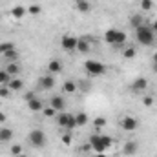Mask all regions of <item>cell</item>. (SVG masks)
I'll return each instance as SVG.
<instances>
[{"mask_svg": "<svg viewBox=\"0 0 157 157\" xmlns=\"http://www.w3.org/2000/svg\"><path fill=\"white\" fill-rule=\"evenodd\" d=\"M18 157H28V155H24V154H20V155H18Z\"/></svg>", "mask_w": 157, "mask_h": 157, "instance_id": "obj_41", "label": "cell"}, {"mask_svg": "<svg viewBox=\"0 0 157 157\" xmlns=\"http://www.w3.org/2000/svg\"><path fill=\"white\" fill-rule=\"evenodd\" d=\"M93 126H95V128H102V126H106V119L104 117H95L93 119Z\"/></svg>", "mask_w": 157, "mask_h": 157, "instance_id": "obj_28", "label": "cell"}, {"mask_svg": "<svg viewBox=\"0 0 157 157\" xmlns=\"http://www.w3.org/2000/svg\"><path fill=\"white\" fill-rule=\"evenodd\" d=\"M62 143H64L66 146H70V144H71V133H64V135H62Z\"/></svg>", "mask_w": 157, "mask_h": 157, "instance_id": "obj_34", "label": "cell"}, {"mask_svg": "<svg viewBox=\"0 0 157 157\" xmlns=\"http://www.w3.org/2000/svg\"><path fill=\"white\" fill-rule=\"evenodd\" d=\"M91 49V46H90V40L86 39H78V42H77V51H80V53H88Z\"/></svg>", "mask_w": 157, "mask_h": 157, "instance_id": "obj_19", "label": "cell"}, {"mask_svg": "<svg viewBox=\"0 0 157 157\" xmlns=\"http://www.w3.org/2000/svg\"><path fill=\"white\" fill-rule=\"evenodd\" d=\"M77 42H78L77 37H73V35H64V37L60 39V46H62V49H66V51H75V49H77Z\"/></svg>", "mask_w": 157, "mask_h": 157, "instance_id": "obj_8", "label": "cell"}, {"mask_svg": "<svg viewBox=\"0 0 157 157\" xmlns=\"http://www.w3.org/2000/svg\"><path fill=\"white\" fill-rule=\"evenodd\" d=\"M91 157H108L106 154H95V155H91Z\"/></svg>", "mask_w": 157, "mask_h": 157, "instance_id": "obj_40", "label": "cell"}, {"mask_svg": "<svg viewBox=\"0 0 157 157\" xmlns=\"http://www.w3.org/2000/svg\"><path fill=\"white\" fill-rule=\"evenodd\" d=\"M130 20H132V22H130V24H132V26H133V28H135V29H137V28H139V26H141V22H143V18H141V17H137V15H133V17H132V18H130Z\"/></svg>", "mask_w": 157, "mask_h": 157, "instance_id": "obj_31", "label": "cell"}, {"mask_svg": "<svg viewBox=\"0 0 157 157\" xmlns=\"http://www.w3.org/2000/svg\"><path fill=\"white\" fill-rule=\"evenodd\" d=\"M28 139H29V143H31L35 148H42V146L46 144V133H44L42 130H31L29 135H28Z\"/></svg>", "mask_w": 157, "mask_h": 157, "instance_id": "obj_6", "label": "cell"}, {"mask_svg": "<svg viewBox=\"0 0 157 157\" xmlns=\"http://www.w3.org/2000/svg\"><path fill=\"white\" fill-rule=\"evenodd\" d=\"M13 139V130L11 128H2L0 130V143H7Z\"/></svg>", "mask_w": 157, "mask_h": 157, "instance_id": "obj_21", "label": "cell"}, {"mask_svg": "<svg viewBox=\"0 0 157 157\" xmlns=\"http://www.w3.org/2000/svg\"><path fill=\"white\" fill-rule=\"evenodd\" d=\"M152 29H154V33H157V18L154 20V24H152Z\"/></svg>", "mask_w": 157, "mask_h": 157, "instance_id": "obj_39", "label": "cell"}, {"mask_svg": "<svg viewBox=\"0 0 157 157\" xmlns=\"http://www.w3.org/2000/svg\"><path fill=\"white\" fill-rule=\"evenodd\" d=\"M141 7H143L144 11H150V9L154 7V0H141Z\"/></svg>", "mask_w": 157, "mask_h": 157, "instance_id": "obj_30", "label": "cell"}, {"mask_svg": "<svg viewBox=\"0 0 157 157\" xmlns=\"http://www.w3.org/2000/svg\"><path fill=\"white\" fill-rule=\"evenodd\" d=\"M91 2L90 0H75V9L78 13H90L91 11Z\"/></svg>", "mask_w": 157, "mask_h": 157, "instance_id": "obj_13", "label": "cell"}, {"mask_svg": "<svg viewBox=\"0 0 157 157\" xmlns=\"http://www.w3.org/2000/svg\"><path fill=\"white\" fill-rule=\"evenodd\" d=\"M135 39L141 46H152L155 42V35H154V29L150 26H139L135 29Z\"/></svg>", "mask_w": 157, "mask_h": 157, "instance_id": "obj_2", "label": "cell"}, {"mask_svg": "<svg viewBox=\"0 0 157 157\" xmlns=\"http://www.w3.org/2000/svg\"><path fill=\"white\" fill-rule=\"evenodd\" d=\"M84 70H86L88 75H91V77H101V75L106 73V66H104L102 62H99V60H93V59H90V60L84 62Z\"/></svg>", "mask_w": 157, "mask_h": 157, "instance_id": "obj_3", "label": "cell"}, {"mask_svg": "<svg viewBox=\"0 0 157 157\" xmlns=\"http://www.w3.org/2000/svg\"><path fill=\"white\" fill-rule=\"evenodd\" d=\"M143 104H144V106H152V104H154V97H150V95H146V97L143 99Z\"/></svg>", "mask_w": 157, "mask_h": 157, "instance_id": "obj_35", "label": "cell"}, {"mask_svg": "<svg viewBox=\"0 0 157 157\" xmlns=\"http://www.w3.org/2000/svg\"><path fill=\"white\" fill-rule=\"evenodd\" d=\"M137 152H139V143H137V141H128V143L124 144V148H122V154L128 155V157L135 155Z\"/></svg>", "mask_w": 157, "mask_h": 157, "instance_id": "obj_10", "label": "cell"}, {"mask_svg": "<svg viewBox=\"0 0 157 157\" xmlns=\"http://www.w3.org/2000/svg\"><path fill=\"white\" fill-rule=\"evenodd\" d=\"M57 122H59V126H62V128H66V130H73V128L77 126L75 115L66 113V112H60V115L57 117Z\"/></svg>", "mask_w": 157, "mask_h": 157, "instance_id": "obj_5", "label": "cell"}, {"mask_svg": "<svg viewBox=\"0 0 157 157\" xmlns=\"http://www.w3.org/2000/svg\"><path fill=\"white\" fill-rule=\"evenodd\" d=\"M28 108H29L31 112H42V110H44V104H42V101H40V99L35 97L33 101H29V102H28Z\"/></svg>", "mask_w": 157, "mask_h": 157, "instance_id": "obj_20", "label": "cell"}, {"mask_svg": "<svg viewBox=\"0 0 157 157\" xmlns=\"http://www.w3.org/2000/svg\"><path fill=\"white\" fill-rule=\"evenodd\" d=\"M42 113H44L46 117H53V115H55V110L49 106V108H44V110H42Z\"/></svg>", "mask_w": 157, "mask_h": 157, "instance_id": "obj_33", "label": "cell"}, {"mask_svg": "<svg viewBox=\"0 0 157 157\" xmlns=\"http://www.w3.org/2000/svg\"><path fill=\"white\" fill-rule=\"evenodd\" d=\"M11 154L15 157H18L22 154V146H20V144H13V146H11Z\"/></svg>", "mask_w": 157, "mask_h": 157, "instance_id": "obj_32", "label": "cell"}, {"mask_svg": "<svg viewBox=\"0 0 157 157\" xmlns=\"http://www.w3.org/2000/svg\"><path fill=\"white\" fill-rule=\"evenodd\" d=\"M6 121H7V117H6V113H2V112H0V122H6Z\"/></svg>", "mask_w": 157, "mask_h": 157, "instance_id": "obj_38", "label": "cell"}, {"mask_svg": "<svg viewBox=\"0 0 157 157\" xmlns=\"http://www.w3.org/2000/svg\"><path fill=\"white\" fill-rule=\"evenodd\" d=\"M39 82H40V88L42 90H51L53 86H55V78H53V75H42V77L39 78Z\"/></svg>", "mask_w": 157, "mask_h": 157, "instance_id": "obj_12", "label": "cell"}, {"mask_svg": "<svg viewBox=\"0 0 157 157\" xmlns=\"http://www.w3.org/2000/svg\"><path fill=\"white\" fill-rule=\"evenodd\" d=\"M11 78H13V77H11L6 70H0V86H7Z\"/></svg>", "mask_w": 157, "mask_h": 157, "instance_id": "obj_25", "label": "cell"}, {"mask_svg": "<svg viewBox=\"0 0 157 157\" xmlns=\"http://www.w3.org/2000/svg\"><path fill=\"white\" fill-rule=\"evenodd\" d=\"M119 124H121V128L124 130V132H135L137 128H139V121L135 117H132V115H126V117H122L119 121Z\"/></svg>", "mask_w": 157, "mask_h": 157, "instance_id": "obj_7", "label": "cell"}, {"mask_svg": "<svg viewBox=\"0 0 157 157\" xmlns=\"http://www.w3.org/2000/svg\"><path fill=\"white\" fill-rule=\"evenodd\" d=\"M24 99H26L28 102H29V101H33V99H35V91H28V93L24 95Z\"/></svg>", "mask_w": 157, "mask_h": 157, "instance_id": "obj_36", "label": "cell"}, {"mask_svg": "<svg viewBox=\"0 0 157 157\" xmlns=\"http://www.w3.org/2000/svg\"><path fill=\"white\" fill-rule=\"evenodd\" d=\"M62 91H64V93H75V91H77V84H75L73 80H66V82L62 84Z\"/></svg>", "mask_w": 157, "mask_h": 157, "instance_id": "obj_22", "label": "cell"}, {"mask_svg": "<svg viewBox=\"0 0 157 157\" xmlns=\"http://www.w3.org/2000/svg\"><path fill=\"white\" fill-rule=\"evenodd\" d=\"M2 57H4L6 64H9V62H18V51H17V49H9V51H6Z\"/></svg>", "mask_w": 157, "mask_h": 157, "instance_id": "obj_18", "label": "cell"}, {"mask_svg": "<svg viewBox=\"0 0 157 157\" xmlns=\"http://www.w3.org/2000/svg\"><path fill=\"white\" fill-rule=\"evenodd\" d=\"M152 64H154V70L157 71V51L152 55Z\"/></svg>", "mask_w": 157, "mask_h": 157, "instance_id": "obj_37", "label": "cell"}, {"mask_svg": "<svg viewBox=\"0 0 157 157\" xmlns=\"http://www.w3.org/2000/svg\"><path fill=\"white\" fill-rule=\"evenodd\" d=\"M88 115L84 113V112H78L77 115H75V122H77V126H86L88 124Z\"/></svg>", "mask_w": 157, "mask_h": 157, "instance_id": "obj_24", "label": "cell"}, {"mask_svg": "<svg viewBox=\"0 0 157 157\" xmlns=\"http://www.w3.org/2000/svg\"><path fill=\"white\" fill-rule=\"evenodd\" d=\"M7 88L11 90V91H20L22 88H24V82H22V78L18 77H13L9 80V84H7Z\"/></svg>", "mask_w": 157, "mask_h": 157, "instance_id": "obj_17", "label": "cell"}, {"mask_svg": "<svg viewBox=\"0 0 157 157\" xmlns=\"http://www.w3.org/2000/svg\"><path fill=\"white\" fill-rule=\"evenodd\" d=\"M6 71H7L11 77H17V75H20L22 66H20L18 62H9V64H6Z\"/></svg>", "mask_w": 157, "mask_h": 157, "instance_id": "obj_14", "label": "cell"}, {"mask_svg": "<svg viewBox=\"0 0 157 157\" xmlns=\"http://www.w3.org/2000/svg\"><path fill=\"white\" fill-rule=\"evenodd\" d=\"M148 88V80L144 77H137L133 80V84H132V90L133 91H137V93H141V91H144Z\"/></svg>", "mask_w": 157, "mask_h": 157, "instance_id": "obj_11", "label": "cell"}, {"mask_svg": "<svg viewBox=\"0 0 157 157\" xmlns=\"http://www.w3.org/2000/svg\"><path fill=\"white\" fill-rule=\"evenodd\" d=\"M104 40L108 44H113V46H119V44H124L126 42V35L122 31H117V29H108L104 33Z\"/></svg>", "mask_w": 157, "mask_h": 157, "instance_id": "obj_4", "label": "cell"}, {"mask_svg": "<svg viewBox=\"0 0 157 157\" xmlns=\"http://www.w3.org/2000/svg\"><path fill=\"white\" fill-rule=\"evenodd\" d=\"M112 144H113V141H112V137H108V135L93 133V135L90 137V146H91L97 154H104L108 148H112Z\"/></svg>", "mask_w": 157, "mask_h": 157, "instance_id": "obj_1", "label": "cell"}, {"mask_svg": "<svg viewBox=\"0 0 157 157\" xmlns=\"http://www.w3.org/2000/svg\"><path fill=\"white\" fill-rule=\"evenodd\" d=\"M48 71H49V75L60 73V71H62V64H60V60H57V59L49 60V64H48Z\"/></svg>", "mask_w": 157, "mask_h": 157, "instance_id": "obj_15", "label": "cell"}, {"mask_svg": "<svg viewBox=\"0 0 157 157\" xmlns=\"http://www.w3.org/2000/svg\"><path fill=\"white\" fill-rule=\"evenodd\" d=\"M49 106H51L55 112H64V108H66V101H64V97H60V95H55V97H51V101H49Z\"/></svg>", "mask_w": 157, "mask_h": 157, "instance_id": "obj_9", "label": "cell"}, {"mask_svg": "<svg viewBox=\"0 0 157 157\" xmlns=\"http://www.w3.org/2000/svg\"><path fill=\"white\" fill-rule=\"evenodd\" d=\"M135 55H137V49H135L133 46H128V48L122 51V59H126V60H132Z\"/></svg>", "mask_w": 157, "mask_h": 157, "instance_id": "obj_23", "label": "cell"}, {"mask_svg": "<svg viewBox=\"0 0 157 157\" xmlns=\"http://www.w3.org/2000/svg\"><path fill=\"white\" fill-rule=\"evenodd\" d=\"M11 95V90L7 86H0V99H7Z\"/></svg>", "mask_w": 157, "mask_h": 157, "instance_id": "obj_29", "label": "cell"}, {"mask_svg": "<svg viewBox=\"0 0 157 157\" xmlns=\"http://www.w3.org/2000/svg\"><path fill=\"white\" fill-rule=\"evenodd\" d=\"M26 11H28V9H26L24 6H15V7L11 9V17H13L15 20H22L24 15H26Z\"/></svg>", "mask_w": 157, "mask_h": 157, "instance_id": "obj_16", "label": "cell"}, {"mask_svg": "<svg viewBox=\"0 0 157 157\" xmlns=\"http://www.w3.org/2000/svg\"><path fill=\"white\" fill-rule=\"evenodd\" d=\"M9 49H15V44H13V42H2V44H0V55H4V53L9 51Z\"/></svg>", "mask_w": 157, "mask_h": 157, "instance_id": "obj_26", "label": "cell"}, {"mask_svg": "<svg viewBox=\"0 0 157 157\" xmlns=\"http://www.w3.org/2000/svg\"><path fill=\"white\" fill-rule=\"evenodd\" d=\"M40 11H42V7H40L39 4H33V6H29V7H28V13H29V15H33V17L40 15Z\"/></svg>", "mask_w": 157, "mask_h": 157, "instance_id": "obj_27", "label": "cell"}]
</instances>
